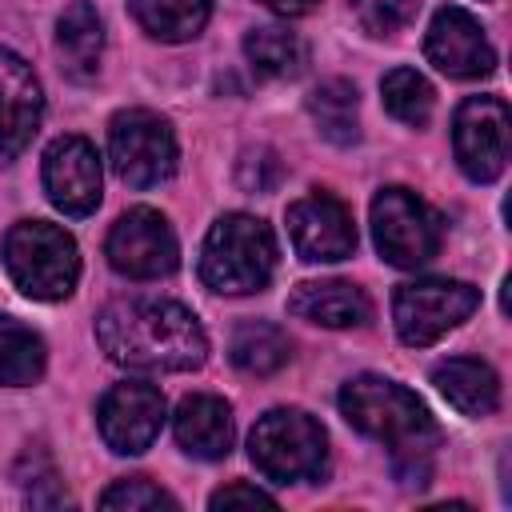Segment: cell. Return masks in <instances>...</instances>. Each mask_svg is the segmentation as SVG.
<instances>
[{"label":"cell","mask_w":512,"mask_h":512,"mask_svg":"<svg viewBox=\"0 0 512 512\" xmlns=\"http://www.w3.org/2000/svg\"><path fill=\"white\" fill-rule=\"evenodd\" d=\"M172 428H176V444L196 460H220L232 452V436H236L232 408L212 392L184 396L172 416Z\"/></svg>","instance_id":"16"},{"label":"cell","mask_w":512,"mask_h":512,"mask_svg":"<svg viewBox=\"0 0 512 512\" xmlns=\"http://www.w3.org/2000/svg\"><path fill=\"white\" fill-rule=\"evenodd\" d=\"M308 112L316 120V132L328 144L348 148L360 140V100H356V88L348 80H324L320 88H312Z\"/></svg>","instance_id":"22"},{"label":"cell","mask_w":512,"mask_h":512,"mask_svg":"<svg viewBox=\"0 0 512 512\" xmlns=\"http://www.w3.org/2000/svg\"><path fill=\"white\" fill-rule=\"evenodd\" d=\"M104 256L128 280H160V276L176 272L180 244H176L172 224L156 208H128L112 224Z\"/></svg>","instance_id":"10"},{"label":"cell","mask_w":512,"mask_h":512,"mask_svg":"<svg viewBox=\"0 0 512 512\" xmlns=\"http://www.w3.org/2000/svg\"><path fill=\"white\" fill-rule=\"evenodd\" d=\"M368 36H392L416 12V0H348Z\"/></svg>","instance_id":"27"},{"label":"cell","mask_w":512,"mask_h":512,"mask_svg":"<svg viewBox=\"0 0 512 512\" xmlns=\"http://www.w3.org/2000/svg\"><path fill=\"white\" fill-rule=\"evenodd\" d=\"M56 48L72 80H92L104 52V20L88 0H72L56 20Z\"/></svg>","instance_id":"19"},{"label":"cell","mask_w":512,"mask_h":512,"mask_svg":"<svg viewBox=\"0 0 512 512\" xmlns=\"http://www.w3.org/2000/svg\"><path fill=\"white\" fill-rule=\"evenodd\" d=\"M508 132L512 116L500 96H468L452 116V148L460 172L476 184H492L508 164Z\"/></svg>","instance_id":"9"},{"label":"cell","mask_w":512,"mask_h":512,"mask_svg":"<svg viewBox=\"0 0 512 512\" xmlns=\"http://www.w3.org/2000/svg\"><path fill=\"white\" fill-rule=\"evenodd\" d=\"M208 504H212V508H276V500H272L264 488H256V484H244V480L216 488Z\"/></svg>","instance_id":"29"},{"label":"cell","mask_w":512,"mask_h":512,"mask_svg":"<svg viewBox=\"0 0 512 512\" xmlns=\"http://www.w3.org/2000/svg\"><path fill=\"white\" fill-rule=\"evenodd\" d=\"M264 4H268L276 16H308L320 0H264Z\"/></svg>","instance_id":"30"},{"label":"cell","mask_w":512,"mask_h":512,"mask_svg":"<svg viewBox=\"0 0 512 512\" xmlns=\"http://www.w3.org/2000/svg\"><path fill=\"white\" fill-rule=\"evenodd\" d=\"M96 340L132 372H192L208 356L196 312L176 300H116L96 316Z\"/></svg>","instance_id":"1"},{"label":"cell","mask_w":512,"mask_h":512,"mask_svg":"<svg viewBox=\"0 0 512 512\" xmlns=\"http://www.w3.org/2000/svg\"><path fill=\"white\" fill-rule=\"evenodd\" d=\"M424 56L436 72H444L452 80H480L496 68V52H492L480 20L460 4L436 8L428 36H424Z\"/></svg>","instance_id":"12"},{"label":"cell","mask_w":512,"mask_h":512,"mask_svg":"<svg viewBox=\"0 0 512 512\" xmlns=\"http://www.w3.org/2000/svg\"><path fill=\"white\" fill-rule=\"evenodd\" d=\"M276 272V236L260 216H220L200 248V280L220 296L260 292Z\"/></svg>","instance_id":"3"},{"label":"cell","mask_w":512,"mask_h":512,"mask_svg":"<svg viewBox=\"0 0 512 512\" xmlns=\"http://www.w3.org/2000/svg\"><path fill=\"white\" fill-rule=\"evenodd\" d=\"M132 20L164 44L196 40L212 16V0H128Z\"/></svg>","instance_id":"20"},{"label":"cell","mask_w":512,"mask_h":512,"mask_svg":"<svg viewBox=\"0 0 512 512\" xmlns=\"http://www.w3.org/2000/svg\"><path fill=\"white\" fill-rule=\"evenodd\" d=\"M248 456L260 476L276 484L320 480L328 468V436L320 420L300 408H272L256 420L248 436Z\"/></svg>","instance_id":"5"},{"label":"cell","mask_w":512,"mask_h":512,"mask_svg":"<svg viewBox=\"0 0 512 512\" xmlns=\"http://www.w3.org/2000/svg\"><path fill=\"white\" fill-rule=\"evenodd\" d=\"M244 56H248V64L260 76H268V80H292L308 64V44L296 32L268 24V28H252L244 36Z\"/></svg>","instance_id":"23"},{"label":"cell","mask_w":512,"mask_h":512,"mask_svg":"<svg viewBox=\"0 0 512 512\" xmlns=\"http://www.w3.org/2000/svg\"><path fill=\"white\" fill-rule=\"evenodd\" d=\"M228 356H232V364H236L240 372H248V376H272V372H280V368L288 364L292 344H288V336H284L276 324H268V320H244V324L232 332Z\"/></svg>","instance_id":"24"},{"label":"cell","mask_w":512,"mask_h":512,"mask_svg":"<svg viewBox=\"0 0 512 512\" xmlns=\"http://www.w3.org/2000/svg\"><path fill=\"white\" fill-rule=\"evenodd\" d=\"M440 216L408 188H380L372 200L376 252L396 268H420L440 252Z\"/></svg>","instance_id":"8"},{"label":"cell","mask_w":512,"mask_h":512,"mask_svg":"<svg viewBox=\"0 0 512 512\" xmlns=\"http://www.w3.org/2000/svg\"><path fill=\"white\" fill-rule=\"evenodd\" d=\"M340 412L344 420L388 444L392 452V472L404 488H424L432 476V452L440 444V428L432 420V412L424 408V400L416 392H408L404 384L388 380V376H352L340 388Z\"/></svg>","instance_id":"2"},{"label":"cell","mask_w":512,"mask_h":512,"mask_svg":"<svg viewBox=\"0 0 512 512\" xmlns=\"http://www.w3.org/2000/svg\"><path fill=\"white\" fill-rule=\"evenodd\" d=\"M44 116V88L16 52L0 48V164L16 160Z\"/></svg>","instance_id":"15"},{"label":"cell","mask_w":512,"mask_h":512,"mask_svg":"<svg viewBox=\"0 0 512 512\" xmlns=\"http://www.w3.org/2000/svg\"><path fill=\"white\" fill-rule=\"evenodd\" d=\"M164 416H168V404H164L160 388L144 384V380L112 384L96 408L100 436L120 456H140L144 448H152V440L164 428Z\"/></svg>","instance_id":"11"},{"label":"cell","mask_w":512,"mask_h":512,"mask_svg":"<svg viewBox=\"0 0 512 512\" xmlns=\"http://www.w3.org/2000/svg\"><path fill=\"white\" fill-rule=\"evenodd\" d=\"M100 184V156L84 136H56L44 148V192L64 216L96 212Z\"/></svg>","instance_id":"14"},{"label":"cell","mask_w":512,"mask_h":512,"mask_svg":"<svg viewBox=\"0 0 512 512\" xmlns=\"http://www.w3.org/2000/svg\"><path fill=\"white\" fill-rule=\"evenodd\" d=\"M44 336L16 316H0V388H24L44 376Z\"/></svg>","instance_id":"21"},{"label":"cell","mask_w":512,"mask_h":512,"mask_svg":"<svg viewBox=\"0 0 512 512\" xmlns=\"http://www.w3.org/2000/svg\"><path fill=\"white\" fill-rule=\"evenodd\" d=\"M4 268L24 296L64 300L80 280V248L48 220H20L4 236Z\"/></svg>","instance_id":"4"},{"label":"cell","mask_w":512,"mask_h":512,"mask_svg":"<svg viewBox=\"0 0 512 512\" xmlns=\"http://www.w3.org/2000/svg\"><path fill=\"white\" fill-rule=\"evenodd\" d=\"M108 160L128 188H156L176 172V132L148 108H124L108 124Z\"/></svg>","instance_id":"6"},{"label":"cell","mask_w":512,"mask_h":512,"mask_svg":"<svg viewBox=\"0 0 512 512\" xmlns=\"http://www.w3.org/2000/svg\"><path fill=\"white\" fill-rule=\"evenodd\" d=\"M432 384L460 416H492L500 408V380L484 360L472 356H448L432 368Z\"/></svg>","instance_id":"18"},{"label":"cell","mask_w":512,"mask_h":512,"mask_svg":"<svg viewBox=\"0 0 512 512\" xmlns=\"http://www.w3.org/2000/svg\"><path fill=\"white\" fill-rule=\"evenodd\" d=\"M288 236L300 260L308 264H336L356 252V224L344 200L332 192L300 196L288 208Z\"/></svg>","instance_id":"13"},{"label":"cell","mask_w":512,"mask_h":512,"mask_svg":"<svg viewBox=\"0 0 512 512\" xmlns=\"http://www.w3.org/2000/svg\"><path fill=\"white\" fill-rule=\"evenodd\" d=\"M288 312L320 328H360L368 324L372 304L352 280H308L288 296Z\"/></svg>","instance_id":"17"},{"label":"cell","mask_w":512,"mask_h":512,"mask_svg":"<svg viewBox=\"0 0 512 512\" xmlns=\"http://www.w3.org/2000/svg\"><path fill=\"white\" fill-rule=\"evenodd\" d=\"M276 180H280V160H276V152H272V148L244 152V160H240V184H244V188L268 192Z\"/></svg>","instance_id":"28"},{"label":"cell","mask_w":512,"mask_h":512,"mask_svg":"<svg viewBox=\"0 0 512 512\" xmlns=\"http://www.w3.org/2000/svg\"><path fill=\"white\" fill-rule=\"evenodd\" d=\"M100 508H116V512H156V508H168V512H176L180 504H176V496H168L148 476H128V480H116L112 488L100 492Z\"/></svg>","instance_id":"26"},{"label":"cell","mask_w":512,"mask_h":512,"mask_svg":"<svg viewBox=\"0 0 512 512\" xmlns=\"http://www.w3.org/2000/svg\"><path fill=\"white\" fill-rule=\"evenodd\" d=\"M380 92H384V108L408 124V128H424L432 120V108H436V92L432 84L416 72V68H392L384 80H380Z\"/></svg>","instance_id":"25"},{"label":"cell","mask_w":512,"mask_h":512,"mask_svg":"<svg viewBox=\"0 0 512 512\" xmlns=\"http://www.w3.org/2000/svg\"><path fill=\"white\" fill-rule=\"evenodd\" d=\"M476 304H480V288H472L464 280H440V276L408 280L392 296L396 336L408 348H428L444 332L464 324L476 312Z\"/></svg>","instance_id":"7"}]
</instances>
